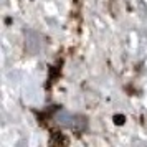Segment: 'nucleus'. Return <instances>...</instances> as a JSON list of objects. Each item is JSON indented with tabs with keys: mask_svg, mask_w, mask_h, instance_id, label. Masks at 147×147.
I'll return each instance as SVG.
<instances>
[{
	"mask_svg": "<svg viewBox=\"0 0 147 147\" xmlns=\"http://www.w3.org/2000/svg\"><path fill=\"white\" fill-rule=\"evenodd\" d=\"M114 119H116V124H122L124 122V116H116Z\"/></svg>",
	"mask_w": 147,
	"mask_h": 147,
	"instance_id": "1",
	"label": "nucleus"
}]
</instances>
